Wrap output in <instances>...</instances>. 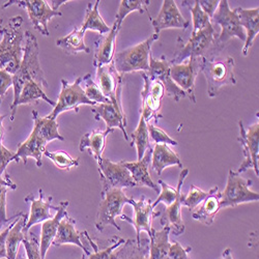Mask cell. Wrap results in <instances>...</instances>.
I'll return each instance as SVG.
<instances>
[{
	"instance_id": "cell-1",
	"label": "cell",
	"mask_w": 259,
	"mask_h": 259,
	"mask_svg": "<svg viewBox=\"0 0 259 259\" xmlns=\"http://www.w3.org/2000/svg\"><path fill=\"white\" fill-rule=\"evenodd\" d=\"M24 53L21 61L19 70L13 75V89H14V99L11 104V120H15V115L17 112V103L22 91L23 86L29 82L34 81L39 84L41 88L47 89L48 82L46 80L45 74L41 70V66L38 60V44L35 35L30 30L24 33Z\"/></svg>"
},
{
	"instance_id": "cell-2",
	"label": "cell",
	"mask_w": 259,
	"mask_h": 259,
	"mask_svg": "<svg viewBox=\"0 0 259 259\" xmlns=\"http://www.w3.org/2000/svg\"><path fill=\"white\" fill-rule=\"evenodd\" d=\"M23 17L15 16L4 24L0 22V69L14 75L20 68L24 53V32L22 30Z\"/></svg>"
},
{
	"instance_id": "cell-3",
	"label": "cell",
	"mask_w": 259,
	"mask_h": 259,
	"mask_svg": "<svg viewBox=\"0 0 259 259\" xmlns=\"http://www.w3.org/2000/svg\"><path fill=\"white\" fill-rule=\"evenodd\" d=\"M200 72L207 82V96L217 97L222 88L226 85H235L234 59L231 56L209 59L206 56L200 57Z\"/></svg>"
},
{
	"instance_id": "cell-4",
	"label": "cell",
	"mask_w": 259,
	"mask_h": 259,
	"mask_svg": "<svg viewBox=\"0 0 259 259\" xmlns=\"http://www.w3.org/2000/svg\"><path fill=\"white\" fill-rule=\"evenodd\" d=\"M101 197L102 201L99 205L95 221V226L98 231L103 232L107 226H112L117 230H120V226L116 223V218L118 217L132 224V219L122 212L123 206L131 201V198L125 195L123 190H108L101 194Z\"/></svg>"
},
{
	"instance_id": "cell-5",
	"label": "cell",
	"mask_w": 259,
	"mask_h": 259,
	"mask_svg": "<svg viewBox=\"0 0 259 259\" xmlns=\"http://www.w3.org/2000/svg\"><path fill=\"white\" fill-rule=\"evenodd\" d=\"M158 39L159 34L154 33L140 44L115 53L113 63L116 71L120 75L132 72H147L152 46Z\"/></svg>"
},
{
	"instance_id": "cell-6",
	"label": "cell",
	"mask_w": 259,
	"mask_h": 259,
	"mask_svg": "<svg viewBox=\"0 0 259 259\" xmlns=\"http://www.w3.org/2000/svg\"><path fill=\"white\" fill-rule=\"evenodd\" d=\"M210 23L212 25L218 24L221 26V32L215 38L213 45L219 51L223 50L225 45L234 37L243 41L246 40V32L240 23L236 10L230 9L227 0H221L219 3L217 11L210 19Z\"/></svg>"
},
{
	"instance_id": "cell-7",
	"label": "cell",
	"mask_w": 259,
	"mask_h": 259,
	"mask_svg": "<svg viewBox=\"0 0 259 259\" xmlns=\"http://www.w3.org/2000/svg\"><path fill=\"white\" fill-rule=\"evenodd\" d=\"M251 180H245L236 171L229 170L227 184L221 193L220 208L234 207L243 203L259 200V194L252 191Z\"/></svg>"
},
{
	"instance_id": "cell-8",
	"label": "cell",
	"mask_w": 259,
	"mask_h": 259,
	"mask_svg": "<svg viewBox=\"0 0 259 259\" xmlns=\"http://www.w3.org/2000/svg\"><path fill=\"white\" fill-rule=\"evenodd\" d=\"M81 83L82 77H78L72 84L64 79L61 80V92L58 96V100L53 111L47 116L48 118L56 119L59 114L72 110L78 113L80 105H88L93 107L97 105L85 96Z\"/></svg>"
},
{
	"instance_id": "cell-9",
	"label": "cell",
	"mask_w": 259,
	"mask_h": 259,
	"mask_svg": "<svg viewBox=\"0 0 259 259\" xmlns=\"http://www.w3.org/2000/svg\"><path fill=\"white\" fill-rule=\"evenodd\" d=\"M16 5L19 8L25 9L28 13L31 24L34 29L45 36L50 35L48 22L53 17H61L60 11H53L46 0H11L3 6V10Z\"/></svg>"
},
{
	"instance_id": "cell-10",
	"label": "cell",
	"mask_w": 259,
	"mask_h": 259,
	"mask_svg": "<svg viewBox=\"0 0 259 259\" xmlns=\"http://www.w3.org/2000/svg\"><path fill=\"white\" fill-rule=\"evenodd\" d=\"M215 35H217V33H215L213 25L196 32H192L188 41L185 42L182 48L176 53L175 57L169 60V62L171 64H179L183 63L189 58L204 56L207 50L214 45Z\"/></svg>"
},
{
	"instance_id": "cell-11",
	"label": "cell",
	"mask_w": 259,
	"mask_h": 259,
	"mask_svg": "<svg viewBox=\"0 0 259 259\" xmlns=\"http://www.w3.org/2000/svg\"><path fill=\"white\" fill-rule=\"evenodd\" d=\"M144 80V88L141 91L142 105H141V117L149 123V121L155 120L158 122L162 116L160 114L162 108V100L165 96L164 86L158 80L148 77L146 72L141 73Z\"/></svg>"
},
{
	"instance_id": "cell-12",
	"label": "cell",
	"mask_w": 259,
	"mask_h": 259,
	"mask_svg": "<svg viewBox=\"0 0 259 259\" xmlns=\"http://www.w3.org/2000/svg\"><path fill=\"white\" fill-rule=\"evenodd\" d=\"M97 163L100 172V180L103 185L101 194L111 189L123 190L125 188L137 187L131 177V174L121 164V162L115 163L102 157Z\"/></svg>"
},
{
	"instance_id": "cell-13",
	"label": "cell",
	"mask_w": 259,
	"mask_h": 259,
	"mask_svg": "<svg viewBox=\"0 0 259 259\" xmlns=\"http://www.w3.org/2000/svg\"><path fill=\"white\" fill-rule=\"evenodd\" d=\"M240 136L239 142L243 147L244 161L240 168L237 169V174L241 175L249 169H253L256 176H259V123L258 121L248 128L244 125L243 121H239Z\"/></svg>"
},
{
	"instance_id": "cell-14",
	"label": "cell",
	"mask_w": 259,
	"mask_h": 259,
	"mask_svg": "<svg viewBox=\"0 0 259 259\" xmlns=\"http://www.w3.org/2000/svg\"><path fill=\"white\" fill-rule=\"evenodd\" d=\"M200 73V57L189 58L187 62L171 64L170 78L187 95L191 102L196 103L195 80Z\"/></svg>"
},
{
	"instance_id": "cell-15",
	"label": "cell",
	"mask_w": 259,
	"mask_h": 259,
	"mask_svg": "<svg viewBox=\"0 0 259 259\" xmlns=\"http://www.w3.org/2000/svg\"><path fill=\"white\" fill-rule=\"evenodd\" d=\"M89 236V232L86 230L79 232L76 229L75 219H73L69 213H67L59 223L58 230L52 245L55 247L67 244L76 245L83 250L84 255L89 256L92 253V250L88 247V245L90 246Z\"/></svg>"
},
{
	"instance_id": "cell-16",
	"label": "cell",
	"mask_w": 259,
	"mask_h": 259,
	"mask_svg": "<svg viewBox=\"0 0 259 259\" xmlns=\"http://www.w3.org/2000/svg\"><path fill=\"white\" fill-rule=\"evenodd\" d=\"M97 84L102 94L112 102L119 109H122L120 102V94L122 88V75H120L113 61L107 66L97 69Z\"/></svg>"
},
{
	"instance_id": "cell-17",
	"label": "cell",
	"mask_w": 259,
	"mask_h": 259,
	"mask_svg": "<svg viewBox=\"0 0 259 259\" xmlns=\"http://www.w3.org/2000/svg\"><path fill=\"white\" fill-rule=\"evenodd\" d=\"M170 67L171 63L165 58V56H162L161 58L157 59L150 54L149 69L146 72V74L148 75V77L158 80L162 83V85L164 86L165 93L167 94L168 97L174 99L175 102H180L182 99H185L187 95L170 78Z\"/></svg>"
},
{
	"instance_id": "cell-18",
	"label": "cell",
	"mask_w": 259,
	"mask_h": 259,
	"mask_svg": "<svg viewBox=\"0 0 259 259\" xmlns=\"http://www.w3.org/2000/svg\"><path fill=\"white\" fill-rule=\"evenodd\" d=\"M128 204H131L134 207V219H132V225L136 229V243L140 244L141 239V232L145 231L148 236L152 234L153 228V220L156 217H159L161 214L160 211H155L152 206L153 200L147 199L144 195L141 196L139 200H134L131 198Z\"/></svg>"
},
{
	"instance_id": "cell-19",
	"label": "cell",
	"mask_w": 259,
	"mask_h": 259,
	"mask_svg": "<svg viewBox=\"0 0 259 259\" xmlns=\"http://www.w3.org/2000/svg\"><path fill=\"white\" fill-rule=\"evenodd\" d=\"M150 23H152L156 34L170 28L187 29L190 25V22L184 18L177 3L174 0H164L160 13L155 19H150Z\"/></svg>"
},
{
	"instance_id": "cell-20",
	"label": "cell",
	"mask_w": 259,
	"mask_h": 259,
	"mask_svg": "<svg viewBox=\"0 0 259 259\" xmlns=\"http://www.w3.org/2000/svg\"><path fill=\"white\" fill-rule=\"evenodd\" d=\"M25 202L30 203V212L27 217L26 224L23 227L24 234L27 233L35 224L51 219L52 214L50 209H58V206L52 205V196H49L48 199L45 200V194L41 189L38 190V198H35L33 194H29L25 197Z\"/></svg>"
},
{
	"instance_id": "cell-21",
	"label": "cell",
	"mask_w": 259,
	"mask_h": 259,
	"mask_svg": "<svg viewBox=\"0 0 259 259\" xmlns=\"http://www.w3.org/2000/svg\"><path fill=\"white\" fill-rule=\"evenodd\" d=\"M92 112L95 115L97 120L103 119L107 125V128H119L123 134V137L126 141H130L128 135L126 133V118L124 111L117 108L112 102H108L104 104H98L94 106Z\"/></svg>"
},
{
	"instance_id": "cell-22",
	"label": "cell",
	"mask_w": 259,
	"mask_h": 259,
	"mask_svg": "<svg viewBox=\"0 0 259 259\" xmlns=\"http://www.w3.org/2000/svg\"><path fill=\"white\" fill-rule=\"evenodd\" d=\"M120 27L115 25L111 26L110 31L107 34L101 35L95 44V56H94V67L100 68L103 66L110 64L113 61L115 55V41Z\"/></svg>"
},
{
	"instance_id": "cell-23",
	"label": "cell",
	"mask_w": 259,
	"mask_h": 259,
	"mask_svg": "<svg viewBox=\"0 0 259 259\" xmlns=\"http://www.w3.org/2000/svg\"><path fill=\"white\" fill-rule=\"evenodd\" d=\"M70 202L68 200L61 201L58 205V209L56 210L54 217H52L51 219L45 222H42L41 235H40V241H39V251L42 259H45L46 254L55 239L61 219L68 213L67 208Z\"/></svg>"
},
{
	"instance_id": "cell-24",
	"label": "cell",
	"mask_w": 259,
	"mask_h": 259,
	"mask_svg": "<svg viewBox=\"0 0 259 259\" xmlns=\"http://www.w3.org/2000/svg\"><path fill=\"white\" fill-rule=\"evenodd\" d=\"M153 149H148L143 156V158L136 162H124L120 161L121 164L128 170L133 181L137 187H147L153 189L156 192H159L158 185L154 183L149 175V163L152 161Z\"/></svg>"
},
{
	"instance_id": "cell-25",
	"label": "cell",
	"mask_w": 259,
	"mask_h": 259,
	"mask_svg": "<svg viewBox=\"0 0 259 259\" xmlns=\"http://www.w3.org/2000/svg\"><path fill=\"white\" fill-rule=\"evenodd\" d=\"M46 145L47 143L32 131L27 140L18 145V149L14 156L13 161L19 163L20 160H22L24 165H26L27 159L33 158L35 160L36 166L41 167V157L46 150Z\"/></svg>"
},
{
	"instance_id": "cell-26",
	"label": "cell",
	"mask_w": 259,
	"mask_h": 259,
	"mask_svg": "<svg viewBox=\"0 0 259 259\" xmlns=\"http://www.w3.org/2000/svg\"><path fill=\"white\" fill-rule=\"evenodd\" d=\"M236 13L240 19V23L246 32V40L243 48V55L247 56L254 40L259 33V9H243L236 8Z\"/></svg>"
},
{
	"instance_id": "cell-27",
	"label": "cell",
	"mask_w": 259,
	"mask_h": 259,
	"mask_svg": "<svg viewBox=\"0 0 259 259\" xmlns=\"http://www.w3.org/2000/svg\"><path fill=\"white\" fill-rule=\"evenodd\" d=\"M220 199L221 193L219 189H215L210 195H208L204 201L195 209L192 211V217L194 220L199 221L200 223L209 226L213 223L215 215L220 211Z\"/></svg>"
},
{
	"instance_id": "cell-28",
	"label": "cell",
	"mask_w": 259,
	"mask_h": 259,
	"mask_svg": "<svg viewBox=\"0 0 259 259\" xmlns=\"http://www.w3.org/2000/svg\"><path fill=\"white\" fill-rule=\"evenodd\" d=\"M169 166H179L183 169L180 156L167 144H156L152 153V168L161 177L165 168Z\"/></svg>"
},
{
	"instance_id": "cell-29",
	"label": "cell",
	"mask_w": 259,
	"mask_h": 259,
	"mask_svg": "<svg viewBox=\"0 0 259 259\" xmlns=\"http://www.w3.org/2000/svg\"><path fill=\"white\" fill-rule=\"evenodd\" d=\"M113 132V128H106L105 131L95 130L93 132L86 133L80 140V152H83L84 149L89 148L91 150V154L98 162L103 157V152L106 146V138L108 137V135Z\"/></svg>"
},
{
	"instance_id": "cell-30",
	"label": "cell",
	"mask_w": 259,
	"mask_h": 259,
	"mask_svg": "<svg viewBox=\"0 0 259 259\" xmlns=\"http://www.w3.org/2000/svg\"><path fill=\"white\" fill-rule=\"evenodd\" d=\"M32 119L34 121V126L32 131L46 143L52 140H64V137L60 135L58 131V123L56 119H50L47 116L40 117L38 112L33 110L31 112Z\"/></svg>"
},
{
	"instance_id": "cell-31",
	"label": "cell",
	"mask_w": 259,
	"mask_h": 259,
	"mask_svg": "<svg viewBox=\"0 0 259 259\" xmlns=\"http://www.w3.org/2000/svg\"><path fill=\"white\" fill-rule=\"evenodd\" d=\"M182 192L179 194L176 201L166 207L164 214L161 217V225L168 226L170 228V232L175 235H181L185 232L186 226L183 221L182 215V203H181V196Z\"/></svg>"
},
{
	"instance_id": "cell-32",
	"label": "cell",
	"mask_w": 259,
	"mask_h": 259,
	"mask_svg": "<svg viewBox=\"0 0 259 259\" xmlns=\"http://www.w3.org/2000/svg\"><path fill=\"white\" fill-rule=\"evenodd\" d=\"M170 228L163 226L161 230H153L149 235V259H166L171 243Z\"/></svg>"
},
{
	"instance_id": "cell-33",
	"label": "cell",
	"mask_w": 259,
	"mask_h": 259,
	"mask_svg": "<svg viewBox=\"0 0 259 259\" xmlns=\"http://www.w3.org/2000/svg\"><path fill=\"white\" fill-rule=\"evenodd\" d=\"M99 6H100L99 0H97L95 5H92V4L88 5V9H86V12H85V18L80 28L84 32H86L88 30L97 31L101 36L109 32L111 27L108 26L105 23V21L100 15Z\"/></svg>"
},
{
	"instance_id": "cell-34",
	"label": "cell",
	"mask_w": 259,
	"mask_h": 259,
	"mask_svg": "<svg viewBox=\"0 0 259 259\" xmlns=\"http://www.w3.org/2000/svg\"><path fill=\"white\" fill-rule=\"evenodd\" d=\"M85 32L80 27H75L68 35L58 38L56 46L61 48L67 54H77L78 52L91 53V49L85 45Z\"/></svg>"
},
{
	"instance_id": "cell-35",
	"label": "cell",
	"mask_w": 259,
	"mask_h": 259,
	"mask_svg": "<svg viewBox=\"0 0 259 259\" xmlns=\"http://www.w3.org/2000/svg\"><path fill=\"white\" fill-rule=\"evenodd\" d=\"M26 221H27V215L26 213H24L22 217L17 220V222L11 228L7 237V242H6L7 259H17L19 246L23 242L25 237V234L23 232V227L25 226Z\"/></svg>"
},
{
	"instance_id": "cell-36",
	"label": "cell",
	"mask_w": 259,
	"mask_h": 259,
	"mask_svg": "<svg viewBox=\"0 0 259 259\" xmlns=\"http://www.w3.org/2000/svg\"><path fill=\"white\" fill-rule=\"evenodd\" d=\"M116 259H149V241L142 239L140 244L136 241L125 240L122 248L114 251Z\"/></svg>"
},
{
	"instance_id": "cell-37",
	"label": "cell",
	"mask_w": 259,
	"mask_h": 259,
	"mask_svg": "<svg viewBox=\"0 0 259 259\" xmlns=\"http://www.w3.org/2000/svg\"><path fill=\"white\" fill-rule=\"evenodd\" d=\"M90 246L93 249V252L89 255H82L80 259H116L114 255V250L125 243V240L121 239L119 236H112L111 239L108 240L106 245L103 248H100L97 243H95L92 237L89 236Z\"/></svg>"
},
{
	"instance_id": "cell-38",
	"label": "cell",
	"mask_w": 259,
	"mask_h": 259,
	"mask_svg": "<svg viewBox=\"0 0 259 259\" xmlns=\"http://www.w3.org/2000/svg\"><path fill=\"white\" fill-rule=\"evenodd\" d=\"M38 100L45 101L46 103L54 107L56 105L55 102H53L50 98L47 97V95L44 92V88H41L39 84H37L34 81H29L23 86L22 91H21L17 106L19 107L20 105L31 104L33 102H37Z\"/></svg>"
},
{
	"instance_id": "cell-39",
	"label": "cell",
	"mask_w": 259,
	"mask_h": 259,
	"mask_svg": "<svg viewBox=\"0 0 259 259\" xmlns=\"http://www.w3.org/2000/svg\"><path fill=\"white\" fill-rule=\"evenodd\" d=\"M132 137V143L136 145L137 149V161L141 160L145 153L148 149H152V146H150V140H149V133L147 130V123L143 119V117H140L138 125L136 127L135 131L131 135Z\"/></svg>"
},
{
	"instance_id": "cell-40",
	"label": "cell",
	"mask_w": 259,
	"mask_h": 259,
	"mask_svg": "<svg viewBox=\"0 0 259 259\" xmlns=\"http://www.w3.org/2000/svg\"><path fill=\"white\" fill-rule=\"evenodd\" d=\"M152 2H148V0H121L119 4L118 11L115 15V21L114 24L121 28L122 21L124 18L131 13L138 12L140 14L148 13L147 8Z\"/></svg>"
},
{
	"instance_id": "cell-41",
	"label": "cell",
	"mask_w": 259,
	"mask_h": 259,
	"mask_svg": "<svg viewBox=\"0 0 259 259\" xmlns=\"http://www.w3.org/2000/svg\"><path fill=\"white\" fill-rule=\"evenodd\" d=\"M217 188L218 187H213L208 192H205L195 185H191L188 195L185 196L182 194L181 203H182V205L188 207L190 209V211H194L204 201V199L208 195H210V194Z\"/></svg>"
},
{
	"instance_id": "cell-42",
	"label": "cell",
	"mask_w": 259,
	"mask_h": 259,
	"mask_svg": "<svg viewBox=\"0 0 259 259\" xmlns=\"http://www.w3.org/2000/svg\"><path fill=\"white\" fill-rule=\"evenodd\" d=\"M183 5L185 7H188L190 9V12L192 14V21H193V30L192 32H196L201 29H204L210 25V19L209 17L201 10L199 7L198 0H195L193 5H191L190 2H183Z\"/></svg>"
},
{
	"instance_id": "cell-43",
	"label": "cell",
	"mask_w": 259,
	"mask_h": 259,
	"mask_svg": "<svg viewBox=\"0 0 259 259\" xmlns=\"http://www.w3.org/2000/svg\"><path fill=\"white\" fill-rule=\"evenodd\" d=\"M82 82L84 83L83 91L89 100L96 103L97 105L109 102V100L102 94L98 84L92 79L91 74H86L84 77H82Z\"/></svg>"
},
{
	"instance_id": "cell-44",
	"label": "cell",
	"mask_w": 259,
	"mask_h": 259,
	"mask_svg": "<svg viewBox=\"0 0 259 259\" xmlns=\"http://www.w3.org/2000/svg\"><path fill=\"white\" fill-rule=\"evenodd\" d=\"M44 156L49 158L54 165L60 169V170H70L73 167H78L79 166V158H72L68 153L66 152H56V153H51L48 152L46 149L44 152Z\"/></svg>"
},
{
	"instance_id": "cell-45",
	"label": "cell",
	"mask_w": 259,
	"mask_h": 259,
	"mask_svg": "<svg viewBox=\"0 0 259 259\" xmlns=\"http://www.w3.org/2000/svg\"><path fill=\"white\" fill-rule=\"evenodd\" d=\"M147 130L149 133V137L152 139L155 144H167V145H175L177 146L179 143L177 140L172 139L164 130L161 127L153 124V123H147Z\"/></svg>"
},
{
	"instance_id": "cell-46",
	"label": "cell",
	"mask_w": 259,
	"mask_h": 259,
	"mask_svg": "<svg viewBox=\"0 0 259 259\" xmlns=\"http://www.w3.org/2000/svg\"><path fill=\"white\" fill-rule=\"evenodd\" d=\"M22 244L26 251V259H42L39 251V241L34 233L29 231L25 233Z\"/></svg>"
},
{
	"instance_id": "cell-47",
	"label": "cell",
	"mask_w": 259,
	"mask_h": 259,
	"mask_svg": "<svg viewBox=\"0 0 259 259\" xmlns=\"http://www.w3.org/2000/svg\"><path fill=\"white\" fill-rule=\"evenodd\" d=\"M9 188L6 186H0V227H4L8 225L12 220H16L21 218L24 214V212H18L17 214L13 215L11 218H8L7 215V193Z\"/></svg>"
},
{
	"instance_id": "cell-48",
	"label": "cell",
	"mask_w": 259,
	"mask_h": 259,
	"mask_svg": "<svg viewBox=\"0 0 259 259\" xmlns=\"http://www.w3.org/2000/svg\"><path fill=\"white\" fill-rule=\"evenodd\" d=\"M192 251L191 247L184 248L181 243L174 242L170 245L166 259H189V252Z\"/></svg>"
},
{
	"instance_id": "cell-49",
	"label": "cell",
	"mask_w": 259,
	"mask_h": 259,
	"mask_svg": "<svg viewBox=\"0 0 259 259\" xmlns=\"http://www.w3.org/2000/svg\"><path fill=\"white\" fill-rule=\"evenodd\" d=\"M10 88H13V75L0 69V104L7 96Z\"/></svg>"
},
{
	"instance_id": "cell-50",
	"label": "cell",
	"mask_w": 259,
	"mask_h": 259,
	"mask_svg": "<svg viewBox=\"0 0 259 259\" xmlns=\"http://www.w3.org/2000/svg\"><path fill=\"white\" fill-rule=\"evenodd\" d=\"M15 154V152H12V150L4 146L3 143H0V177H3V175L6 174V169L8 165L13 162Z\"/></svg>"
},
{
	"instance_id": "cell-51",
	"label": "cell",
	"mask_w": 259,
	"mask_h": 259,
	"mask_svg": "<svg viewBox=\"0 0 259 259\" xmlns=\"http://www.w3.org/2000/svg\"><path fill=\"white\" fill-rule=\"evenodd\" d=\"M219 3V0H199L198 2L199 7L209 17V19H211L214 12L217 11Z\"/></svg>"
},
{
	"instance_id": "cell-52",
	"label": "cell",
	"mask_w": 259,
	"mask_h": 259,
	"mask_svg": "<svg viewBox=\"0 0 259 259\" xmlns=\"http://www.w3.org/2000/svg\"><path fill=\"white\" fill-rule=\"evenodd\" d=\"M18 219H20V218H18ZM18 219H16L13 223H11L4 231L0 232V259H2V258H7V249H6L7 237H8V234H9V232H10L11 228H12L13 225L17 222Z\"/></svg>"
},
{
	"instance_id": "cell-53",
	"label": "cell",
	"mask_w": 259,
	"mask_h": 259,
	"mask_svg": "<svg viewBox=\"0 0 259 259\" xmlns=\"http://www.w3.org/2000/svg\"><path fill=\"white\" fill-rule=\"evenodd\" d=\"M0 186H6L7 188L12 189V190L17 189V185H15V183L10 179V176H9V174H7V172H6L5 178L0 177Z\"/></svg>"
},
{
	"instance_id": "cell-54",
	"label": "cell",
	"mask_w": 259,
	"mask_h": 259,
	"mask_svg": "<svg viewBox=\"0 0 259 259\" xmlns=\"http://www.w3.org/2000/svg\"><path fill=\"white\" fill-rule=\"evenodd\" d=\"M67 3H70L69 0H59V2H48L49 6L51 7V9H52L53 11H58V9H59L60 6H62V5H64V4H67Z\"/></svg>"
},
{
	"instance_id": "cell-55",
	"label": "cell",
	"mask_w": 259,
	"mask_h": 259,
	"mask_svg": "<svg viewBox=\"0 0 259 259\" xmlns=\"http://www.w3.org/2000/svg\"><path fill=\"white\" fill-rule=\"evenodd\" d=\"M8 117L7 114L5 115H0V143H3L4 135H5V127H4V120L5 118Z\"/></svg>"
},
{
	"instance_id": "cell-56",
	"label": "cell",
	"mask_w": 259,
	"mask_h": 259,
	"mask_svg": "<svg viewBox=\"0 0 259 259\" xmlns=\"http://www.w3.org/2000/svg\"><path fill=\"white\" fill-rule=\"evenodd\" d=\"M221 259H233V256H232V251L230 248H227L224 250L223 254H222V258Z\"/></svg>"
},
{
	"instance_id": "cell-57",
	"label": "cell",
	"mask_w": 259,
	"mask_h": 259,
	"mask_svg": "<svg viewBox=\"0 0 259 259\" xmlns=\"http://www.w3.org/2000/svg\"><path fill=\"white\" fill-rule=\"evenodd\" d=\"M0 229H2V227H0Z\"/></svg>"
},
{
	"instance_id": "cell-58",
	"label": "cell",
	"mask_w": 259,
	"mask_h": 259,
	"mask_svg": "<svg viewBox=\"0 0 259 259\" xmlns=\"http://www.w3.org/2000/svg\"><path fill=\"white\" fill-rule=\"evenodd\" d=\"M220 259H221V258H220Z\"/></svg>"
}]
</instances>
